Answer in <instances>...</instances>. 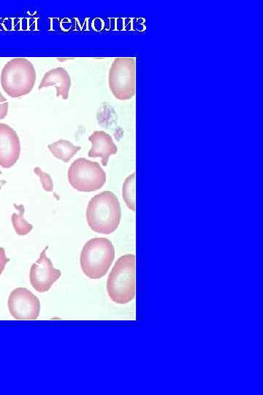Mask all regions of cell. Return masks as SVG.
Instances as JSON below:
<instances>
[{"label":"cell","mask_w":263,"mask_h":395,"mask_svg":"<svg viewBox=\"0 0 263 395\" xmlns=\"http://www.w3.org/2000/svg\"><path fill=\"white\" fill-rule=\"evenodd\" d=\"M9 103L5 96L0 92V120L5 119L9 114Z\"/></svg>","instance_id":"16"},{"label":"cell","mask_w":263,"mask_h":395,"mask_svg":"<svg viewBox=\"0 0 263 395\" xmlns=\"http://www.w3.org/2000/svg\"><path fill=\"white\" fill-rule=\"evenodd\" d=\"M10 314L16 320H36L41 312L39 299L26 288H17L8 302Z\"/></svg>","instance_id":"7"},{"label":"cell","mask_w":263,"mask_h":395,"mask_svg":"<svg viewBox=\"0 0 263 395\" xmlns=\"http://www.w3.org/2000/svg\"><path fill=\"white\" fill-rule=\"evenodd\" d=\"M14 207L18 211V213H14L11 216L14 229L18 235L26 236L33 231V225L24 217L25 213L24 205L14 204Z\"/></svg>","instance_id":"13"},{"label":"cell","mask_w":263,"mask_h":395,"mask_svg":"<svg viewBox=\"0 0 263 395\" xmlns=\"http://www.w3.org/2000/svg\"><path fill=\"white\" fill-rule=\"evenodd\" d=\"M92 148L88 156L92 158H100L103 166H107L111 155L118 153V148L113 142L112 136L103 130H97L89 137Z\"/></svg>","instance_id":"11"},{"label":"cell","mask_w":263,"mask_h":395,"mask_svg":"<svg viewBox=\"0 0 263 395\" xmlns=\"http://www.w3.org/2000/svg\"><path fill=\"white\" fill-rule=\"evenodd\" d=\"M108 86L117 100L132 99L136 94V58H115L109 70Z\"/></svg>","instance_id":"5"},{"label":"cell","mask_w":263,"mask_h":395,"mask_svg":"<svg viewBox=\"0 0 263 395\" xmlns=\"http://www.w3.org/2000/svg\"><path fill=\"white\" fill-rule=\"evenodd\" d=\"M21 143L16 130L6 123H0V166L10 168L19 160Z\"/></svg>","instance_id":"9"},{"label":"cell","mask_w":263,"mask_h":395,"mask_svg":"<svg viewBox=\"0 0 263 395\" xmlns=\"http://www.w3.org/2000/svg\"><path fill=\"white\" fill-rule=\"evenodd\" d=\"M34 173L39 177L45 191L52 192L53 190V182L49 174L43 172L39 167L34 168Z\"/></svg>","instance_id":"15"},{"label":"cell","mask_w":263,"mask_h":395,"mask_svg":"<svg viewBox=\"0 0 263 395\" xmlns=\"http://www.w3.org/2000/svg\"><path fill=\"white\" fill-rule=\"evenodd\" d=\"M71 86V77L68 72L64 68L58 67L45 73L39 84L38 90L54 87L56 98L62 97L63 100H68Z\"/></svg>","instance_id":"10"},{"label":"cell","mask_w":263,"mask_h":395,"mask_svg":"<svg viewBox=\"0 0 263 395\" xmlns=\"http://www.w3.org/2000/svg\"><path fill=\"white\" fill-rule=\"evenodd\" d=\"M136 180L135 173L128 176L123 184V197L127 207L133 212H135L136 206Z\"/></svg>","instance_id":"14"},{"label":"cell","mask_w":263,"mask_h":395,"mask_svg":"<svg viewBox=\"0 0 263 395\" xmlns=\"http://www.w3.org/2000/svg\"><path fill=\"white\" fill-rule=\"evenodd\" d=\"M50 153L58 160L68 163L81 150L69 140L61 139L48 146Z\"/></svg>","instance_id":"12"},{"label":"cell","mask_w":263,"mask_h":395,"mask_svg":"<svg viewBox=\"0 0 263 395\" xmlns=\"http://www.w3.org/2000/svg\"><path fill=\"white\" fill-rule=\"evenodd\" d=\"M107 291L116 304H126L135 298V256L126 254L113 266L107 281Z\"/></svg>","instance_id":"2"},{"label":"cell","mask_w":263,"mask_h":395,"mask_svg":"<svg viewBox=\"0 0 263 395\" xmlns=\"http://www.w3.org/2000/svg\"><path fill=\"white\" fill-rule=\"evenodd\" d=\"M2 175L3 173L0 172V190H1L4 186L7 183L6 180L1 179Z\"/></svg>","instance_id":"19"},{"label":"cell","mask_w":263,"mask_h":395,"mask_svg":"<svg viewBox=\"0 0 263 395\" xmlns=\"http://www.w3.org/2000/svg\"><path fill=\"white\" fill-rule=\"evenodd\" d=\"M48 247L41 253L39 259L33 265L29 279L33 288L39 293L48 292L56 282L62 276L61 270L56 269L51 260L46 256Z\"/></svg>","instance_id":"8"},{"label":"cell","mask_w":263,"mask_h":395,"mask_svg":"<svg viewBox=\"0 0 263 395\" xmlns=\"http://www.w3.org/2000/svg\"><path fill=\"white\" fill-rule=\"evenodd\" d=\"M94 23H95V26H94L93 29H95L97 31H100L103 29L105 22L102 19H96L94 21Z\"/></svg>","instance_id":"18"},{"label":"cell","mask_w":263,"mask_h":395,"mask_svg":"<svg viewBox=\"0 0 263 395\" xmlns=\"http://www.w3.org/2000/svg\"><path fill=\"white\" fill-rule=\"evenodd\" d=\"M68 179L75 190L91 193L103 187L107 176L99 163L80 158L74 160L70 166Z\"/></svg>","instance_id":"6"},{"label":"cell","mask_w":263,"mask_h":395,"mask_svg":"<svg viewBox=\"0 0 263 395\" xmlns=\"http://www.w3.org/2000/svg\"><path fill=\"white\" fill-rule=\"evenodd\" d=\"M10 261L11 260L6 257L5 248L0 247V275L3 274L6 266Z\"/></svg>","instance_id":"17"},{"label":"cell","mask_w":263,"mask_h":395,"mask_svg":"<svg viewBox=\"0 0 263 395\" xmlns=\"http://www.w3.org/2000/svg\"><path fill=\"white\" fill-rule=\"evenodd\" d=\"M115 259V248L106 238H93L85 243L80 255L83 274L92 279H99L108 272Z\"/></svg>","instance_id":"4"},{"label":"cell","mask_w":263,"mask_h":395,"mask_svg":"<svg viewBox=\"0 0 263 395\" xmlns=\"http://www.w3.org/2000/svg\"><path fill=\"white\" fill-rule=\"evenodd\" d=\"M86 219L93 232L111 235L119 228L122 220V209L118 198L108 190L97 194L88 204Z\"/></svg>","instance_id":"1"},{"label":"cell","mask_w":263,"mask_h":395,"mask_svg":"<svg viewBox=\"0 0 263 395\" xmlns=\"http://www.w3.org/2000/svg\"><path fill=\"white\" fill-rule=\"evenodd\" d=\"M37 73L31 61L16 58L4 67L0 82L4 91L13 98H19L31 93L36 83Z\"/></svg>","instance_id":"3"}]
</instances>
